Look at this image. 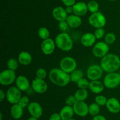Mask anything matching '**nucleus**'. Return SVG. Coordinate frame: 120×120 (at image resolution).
Returning a JSON list of instances; mask_svg holds the SVG:
<instances>
[{"label": "nucleus", "instance_id": "f257e3e1", "mask_svg": "<svg viewBox=\"0 0 120 120\" xmlns=\"http://www.w3.org/2000/svg\"><path fill=\"white\" fill-rule=\"evenodd\" d=\"M49 78L55 85L61 87L68 85L71 81L70 74H68L60 68L52 69L49 73Z\"/></svg>", "mask_w": 120, "mask_h": 120}, {"label": "nucleus", "instance_id": "f03ea898", "mask_svg": "<svg viewBox=\"0 0 120 120\" xmlns=\"http://www.w3.org/2000/svg\"><path fill=\"white\" fill-rule=\"evenodd\" d=\"M100 66L105 72H114L120 68V58L115 54H108L101 58Z\"/></svg>", "mask_w": 120, "mask_h": 120}, {"label": "nucleus", "instance_id": "7ed1b4c3", "mask_svg": "<svg viewBox=\"0 0 120 120\" xmlns=\"http://www.w3.org/2000/svg\"><path fill=\"white\" fill-rule=\"evenodd\" d=\"M56 45L63 51H70L73 47V42L70 35L66 32H62L55 38Z\"/></svg>", "mask_w": 120, "mask_h": 120}, {"label": "nucleus", "instance_id": "20e7f679", "mask_svg": "<svg viewBox=\"0 0 120 120\" xmlns=\"http://www.w3.org/2000/svg\"><path fill=\"white\" fill-rule=\"evenodd\" d=\"M106 22L105 15L100 11L92 13L89 18V24L96 29L103 28L106 24Z\"/></svg>", "mask_w": 120, "mask_h": 120}, {"label": "nucleus", "instance_id": "39448f33", "mask_svg": "<svg viewBox=\"0 0 120 120\" xmlns=\"http://www.w3.org/2000/svg\"><path fill=\"white\" fill-rule=\"evenodd\" d=\"M103 84L104 86L109 89H114L117 88L120 84V73L116 72L108 73L104 77Z\"/></svg>", "mask_w": 120, "mask_h": 120}, {"label": "nucleus", "instance_id": "423d86ee", "mask_svg": "<svg viewBox=\"0 0 120 120\" xmlns=\"http://www.w3.org/2000/svg\"><path fill=\"white\" fill-rule=\"evenodd\" d=\"M16 79L15 71L9 69L2 71L0 73V84L4 86H8L15 82Z\"/></svg>", "mask_w": 120, "mask_h": 120}, {"label": "nucleus", "instance_id": "0eeeda50", "mask_svg": "<svg viewBox=\"0 0 120 120\" xmlns=\"http://www.w3.org/2000/svg\"><path fill=\"white\" fill-rule=\"evenodd\" d=\"M60 68L66 72L68 74H70L75 71L77 67V62L75 58L71 56H65L61 60L59 64Z\"/></svg>", "mask_w": 120, "mask_h": 120}, {"label": "nucleus", "instance_id": "6e6552de", "mask_svg": "<svg viewBox=\"0 0 120 120\" xmlns=\"http://www.w3.org/2000/svg\"><path fill=\"white\" fill-rule=\"evenodd\" d=\"M109 45L103 41H99L94 45L92 52L96 57L102 58L109 54Z\"/></svg>", "mask_w": 120, "mask_h": 120}, {"label": "nucleus", "instance_id": "1a4fd4ad", "mask_svg": "<svg viewBox=\"0 0 120 120\" xmlns=\"http://www.w3.org/2000/svg\"><path fill=\"white\" fill-rule=\"evenodd\" d=\"M103 69L100 65L93 64L87 70V76L90 81L99 80L103 75Z\"/></svg>", "mask_w": 120, "mask_h": 120}, {"label": "nucleus", "instance_id": "9d476101", "mask_svg": "<svg viewBox=\"0 0 120 120\" xmlns=\"http://www.w3.org/2000/svg\"><path fill=\"white\" fill-rule=\"evenodd\" d=\"M21 97V91L16 87H10L6 92V99L7 101L12 105L18 104Z\"/></svg>", "mask_w": 120, "mask_h": 120}, {"label": "nucleus", "instance_id": "9b49d317", "mask_svg": "<svg viewBox=\"0 0 120 120\" xmlns=\"http://www.w3.org/2000/svg\"><path fill=\"white\" fill-rule=\"evenodd\" d=\"M32 87L35 92L38 94H44L47 91L48 85L45 80L35 78L32 82Z\"/></svg>", "mask_w": 120, "mask_h": 120}, {"label": "nucleus", "instance_id": "f8f14e48", "mask_svg": "<svg viewBox=\"0 0 120 120\" xmlns=\"http://www.w3.org/2000/svg\"><path fill=\"white\" fill-rule=\"evenodd\" d=\"M56 43L53 40L48 38L43 40L41 45V51L45 55H50L52 54L56 48Z\"/></svg>", "mask_w": 120, "mask_h": 120}, {"label": "nucleus", "instance_id": "ddd939ff", "mask_svg": "<svg viewBox=\"0 0 120 120\" xmlns=\"http://www.w3.org/2000/svg\"><path fill=\"white\" fill-rule=\"evenodd\" d=\"M75 114L79 116H86L89 113V105L85 101H77L73 106Z\"/></svg>", "mask_w": 120, "mask_h": 120}, {"label": "nucleus", "instance_id": "4468645a", "mask_svg": "<svg viewBox=\"0 0 120 120\" xmlns=\"http://www.w3.org/2000/svg\"><path fill=\"white\" fill-rule=\"evenodd\" d=\"M28 109L31 116L39 118L43 114V109L41 105L38 102H30L28 106Z\"/></svg>", "mask_w": 120, "mask_h": 120}, {"label": "nucleus", "instance_id": "2eb2a0df", "mask_svg": "<svg viewBox=\"0 0 120 120\" xmlns=\"http://www.w3.org/2000/svg\"><path fill=\"white\" fill-rule=\"evenodd\" d=\"M105 106L109 112L112 114H117L120 111V101L115 97L108 99Z\"/></svg>", "mask_w": 120, "mask_h": 120}, {"label": "nucleus", "instance_id": "dca6fc26", "mask_svg": "<svg viewBox=\"0 0 120 120\" xmlns=\"http://www.w3.org/2000/svg\"><path fill=\"white\" fill-rule=\"evenodd\" d=\"M52 15L55 20L60 22L62 21H66L68 14L65 8L62 7H57L53 9Z\"/></svg>", "mask_w": 120, "mask_h": 120}, {"label": "nucleus", "instance_id": "f3484780", "mask_svg": "<svg viewBox=\"0 0 120 120\" xmlns=\"http://www.w3.org/2000/svg\"><path fill=\"white\" fill-rule=\"evenodd\" d=\"M96 38L94 34L91 32H87L83 34L80 38L81 44L85 47H92L96 42Z\"/></svg>", "mask_w": 120, "mask_h": 120}, {"label": "nucleus", "instance_id": "a211bd4d", "mask_svg": "<svg viewBox=\"0 0 120 120\" xmlns=\"http://www.w3.org/2000/svg\"><path fill=\"white\" fill-rule=\"evenodd\" d=\"M73 7L74 10L73 14L78 15L79 16H84L89 11L87 4L82 1L76 2V4L73 5Z\"/></svg>", "mask_w": 120, "mask_h": 120}, {"label": "nucleus", "instance_id": "6ab92c4d", "mask_svg": "<svg viewBox=\"0 0 120 120\" xmlns=\"http://www.w3.org/2000/svg\"><path fill=\"white\" fill-rule=\"evenodd\" d=\"M16 87L20 89L21 91H26L28 90L30 87V83L28 78L23 75H19L16 77Z\"/></svg>", "mask_w": 120, "mask_h": 120}, {"label": "nucleus", "instance_id": "aec40b11", "mask_svg": "<svg viewBox=\"0 0 120 120\" xmlns=\"http://www.w3.org/2000/svg\"><path fill=\"white\" fill-rule=\"evenodd\" d=\"M70 28H77L80 27L82 24V20L81 16L76 15L75 14H71L68 15L66 20Z\"/></svg>", "mask_w": 120, "mask_h": 120}, {"label": "nucleus", "instance_id": "412c9836", "mask_svg": "<svg viewBox=\"0 0 120 120\" xmlns=\"http://www.w3.org/2000/svg\"><path fill=\"white\" fill-rule=\"evenodd\" d=\"M104 87L105 86L103 82L99 80H95L90 81L89 88L93 93L98 94L104 91Z\"/></svg>", "mask_w": 120, "mask_h": 120}, {"label": "nucleus", "instance_id": "4be33fe9", "mask_svg": "<svg viewBox=\"0 0 120 120\" xmlns=\"http://www.w3.org/2000/svg\"><path fill=\"white\" fill-rule=\"evenodd\" d=\"M18 60L20 64L26 66L30 64L32 61V56L31 54L27 51H22L19 54Z\"/></svg>", "mask_w": 120, "mask_h": 120}, {"label": "nucleus", "instance_id": "5701e85b", "mask_svg": "<svg viewBox=\"0 0 120 120\" xmlns=\"http://www.w3.org/2000/svg\"><path fill=\"white\" fill-rule=\"evenodd\" d=\"M75 112H74L73 108L71 106L67 105L63 107L60 111V115L62 117V120H68L69 119L72 118Z\"/></svg>", "mask_w": 120, "mask_h": 120}, {"label": "nucleus", "instance_id": "b1692460", "mask_svg": "<svg viewBox=\"0 0 120 120\" xmlns=\"http://www.w3.org/2000/svg\"><path fill=\"white\" fill-rule=\"evenodd\" d=\"M23 114V108L18 104H13L11 108V115L15 120H19Z\"/></svg>", "mask_w": 120, "mask_h": 120}, {"label": "nucleus", "instance_id": "393cba45", "mask_svg": "<svg viewBox=\"0 0 120 120\" xmlns=\"http://www.w3.org/2000/svg\"><path fill=\"white\" fill-rule=\"evenodd\" d=\"M74 95L77 101H85L89 96V92L85 89H79L76 91Z\"/></svg>", "mask_w": 120, "mask_h": 120}, {"label": "nucleus", "instance_id": "a878e982", "mask_svg": "<svg viewBox=\"0 0 120 120\" xmlns=\"http://www.w3.org/2000/svg\"><path fill=\"white\" fill-rule=\"evenodd\" d=\"M83 72L80 69H76L70 74V80L73 82L77 83L80 80L83 78Z\"/></svg>", "mask_w": 120, "mask_h": 120}, {"label": "nucleus", "instance_id": "bb28decb", "mask_svg": "<svg viewBox=\"0 0 120 120\" xmlns=\"http://www.w3.org/2000/svg\"><path fill=\"white\" fill-rule=\"evenodd\" d=\"M38 35L40 38L43 40H45L49 38L50 32L48 28L45 27H42L39 28L38 30Z\"/></svg>", "mask_w": 120, "mask_h": 120}, {"label": "nucleus", "instance_id": "cd10ccee", "mask_svg": "<svg viewBox=\"0 0 120 120\" xmlns=\"http://www.w3.org/2000/svg\"><path fill=\"white\" fill-rule=\"evenodd\" d=\"M100 106L96 102L91 103L89 105V113L92 116H94L98 115L100 111Z\"/></svg>", "mask_w": 120, "mask_h": 120}, {"label": "nucleus", "instance_id": "c85d7f7f", "mask_svg": "<svg viewBox=\"0 0 120 120\" xmlns=\"http://www.w3.org/2000/svg\"><path fill=\"white\" fill-rule=\"evenodd\" d=\"M19 64V62L18 60H16V59L14 58L9 59L7 61L8 69H11V70L15 71L18 68Z\"/></svg>", "mask_w": 120, "mask_h": 120}, {"label": "nucleus", "instance_id": "c756f323", "mask_svg": "<svg viewBox=\"0 0 120 120\" xmlns=\"http://www.w3.org/2000/svg\"><path fill=\"white\" fill-rule=\"evenodd\" d=\"M87 7L89 11L91 13H95L96 12L99 11L98 9H99V4L98 2L94 0H91V1H89L87 4Z\"/></svg>", "mask_w": 120, "mask_h": 120}, {"label": "nucleus", "instance_id": "7c9ffc66", "mask_svg": "<svg viewBox=\"0 0 120 120\" xmlns=\"http://www.w3.org/2000/svg\"><path fill=\"white\" fill-rule=\"evenodd\" d=\"M117 40L116 34L112 32H109L104 36V42L108 45H111L114 43Z\"/></svg>", "mask_w": 120, "mask_h": 120}, {"label": "nucleus", "instance_id": "2f4dec72", "mask_svg": "<svg viewBox=\"0 0 120 120\" xmlns=\"http://www.w3.org/2000/svg\"><path fill=\"white\" fill-rule=\"evenodd\" d=\"M108 99L106 96L102 95H98L96 96L94 99V101L96 103H97L100 106H104L106 105Z\"/></svg>", "mask_w": 120, "mask_h": 120}, {"label": "nucleus", "instance_id": "473e14b6", "mask_svg": "<svg viewBox=\"0 0 120 120\" xmlns=\"http://www.w3.org/2000/svg\"><path fill=\"white\" fill-rule=\"evenodd\" d=\"M77 85L79 88L87 89V88H89L90 82H89L88 80L84 78H83L80 80L79 81L77 82Z\"/></svg>", "mask_w": 120, "mask_h": 120}, {"label": "nucleus", "instance_id": "72a5a7b5", "mask_svg": "<svg viewBox=\"0 0 120 120\" xmlns=\"http://www.w3.org/2000/svg\"><path fill=\"white\" fill-rule=\"evenodd\" d=\"M47 75H48V73L45 68H40L38 69L36 71V76L38 78L45 80L46 78Z\"/></svg>", "mask_w": 120, "mask_h": 120}, {"label": "nucleus", "instance_id": "f704fd0d", "mask_svg": "<svg viewBox=\"0 0 120 120\" xmlns=\"http://www.w3.org/2000/svg\"><path fill=\"white\" fill-rule=\"evenodd\" d=\"M94 34L96 36V38L100 40V39L103 38V37L105 36V30L103 28H96L94 32Z\"/></svg>", "mask_w": 120, "mask_h": 120}, {"label": "nucleus", "instance_id": "c9c22d12", "mask_svg": "<svg viewBox=\"0 0 120 120\" xmlns=\"http://www.w3.org/2000/svg\"><path fill=\"white\" fill-rule=\"evenodd\" d=\"M29 98L27 96H22V97L20 99L19 101L18 102V104L20 105L23 108L25 107H28L29 104Z\"/></svg>", "mask_w": 120, "mask_h": 120}, {"label": "nucleus", "instance_id": "e433bc0d", "mask_svg": "<svg viewBox=\"0 0 120 120\" xmlns=\"http://www.w3.org/2000/svg\"><path fill=\"white\" fill-rule=\"evenodd\" d=\"M77 100L75 98V95H69L66 98L65 100V104L67 105L73 106L77 102Z\"/></svg>", "mask_w": 120, "mask_h": 120}, {"label": "nucleus", "instance_id": "4c0bfd02", "mask_svg": "<svg viewBox=\"0 0 120 120\" xmlns=\"http://www.w3.org/2000/svg\"><path fill=\"white\" fill-rule=\"evenodd\" d=\"M69 27V26L66 21H62L60 22H59L58 27L61 31L65 32L68 29Z\"/></svg>", "mask_w": 120, "mask_h": 120}, {"label": "nucleus", "instance_id": "58836bf2", "mask_svg": "<svg viewBox=\"0 0 120 120\" xmlns=\"http://www.w3.org/2000/svg\"><path fill=\"white\" fill-rule=\"evenodd\" d=\"M49 120H62L60 113H53L50 115Z\"/></svg>", "mask_w": 120, "mask_h": 120}, {"label": "nucleus", "instance_id": "ea45409f", "mask_svg": "<svg viewBox=\"0 0 120 120\" xmlns=\"http://www.w3.org/2000/svg\"><path fill=\"white\" fill-rule=\"evenodd\" d=\"M61 1L66 7H68V6H73L75 5L76 4V0H61Z\"/></svg>", "mask_w": 120, "mask_h": 120}, {"label": "nucleus", "instance_id": "a19ab883", "mask_svg": "<svg viewBox=\"0 0 120 120\" xmlns=\"http://www.w3.org/2000/svg\"><path fill=\"white\" fill-rule=\"evenodd\" d=\"M92 120H107L106 118H105V116H104L102 115H100V114H98V115H96V116H94Z\"/></svg>", "mask_w": 120, "mask_h": 120}, {"label": "nucleus", "instance_id": "79ce46f5", "mask_svg": "<svg viewBox=\"0 0 120 120\" xmlns=\"http://www.w3.org/2000/svg\"><path fill=\"white\" fill-rule=\"evenodd\" d=\"M65 9H66V11L67 13H68V14L71 15V14H73L74 10H73V6H68V7H66V8Z\"/></svg>", "mask_w": 120, "mask_h": 120}, {"label": "nucleus", "instance_id": "37998d69", "mask_svg": "<svg viewBox=\"0 0 120 120\" xmlns=\"http://www.w3.org/2000/svg\"><path fill=\"white\" fill-rule=\"evenodd\" d=\"M6 98V93L4 92L3 90L0 91V101L2 102Z\"/></svg>", "mask_w": 120, "mask_h": 120}, {"label": "nucleus", "instance_id": "c03bdc74", "mask_svg": "<svg viewBox=\"0 0 120 120\" xmlns=\"http://www.w3.org/2000/svg\"><path fill=\"white\" fill-rule=\"evenodd\" d=\"M28 120H38V118L35 117V116H31L30 117H29V118L28 119Z\"/></svg>", "mask_w": 120, "mask_h": 120}, {"label": "nucleus", "instance_id": "a18cd8bd", "mask_svg": "<svg viewBox=\"0 0 120 120\" xmlns=\"http://www.w3.org/2000/svg\"><path fill=\"white\" fill-rule=\"evenodd\" d=\"M108 1H116V0H108Z\"/></svg>", "mask_w": 120, "mask_h": 120}, {"label": "nucleus", "instance_id": "49530a36", "mask_svg": "<svg viewBox=\"0 0 120 120\" xmlns=\"http://www.w3.org/2000/svg\"><path fill=\"white\" fill-rule=\"evenodd\" d=\"M75 120V119L71 118V119H69V120Z\"/></svg>", "mask_w": 120, "mask_h": 120}, {"label": "nucleus", "instance_id": "de8ad7c7", "mask_svg": "<svg viewBox=\"0 0 120 120\" xmlns=\"http://www.w3.org/2000/svg\"><path fill=\"white\" fill-rule=\"evenodd\" d=\"M119 73H120V72H119Z\"/></svg>", "mask_w": 120, "mask_h": 120}, {"label": "nucleus", "instance_id": "09e8293b", "mask_svg": "<svg viewBox=\"0 0 120 120\" xmlns=\"http://www.w3.org/2000/svg\"></svg>", "mask_w": 120, "mask_h": 120}]
</instances>
